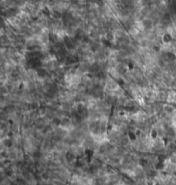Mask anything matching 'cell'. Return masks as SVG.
<instances>
[{"label":"cell","instance_id":"cell-1","mask_svg":"<svg viewBox=\"0 0 176 185\" xmlns=\"http://www.w3.org/2000/svg\"><path fill=\"white\" fill-rule=\"evenodd\" d=\"M163 110L164 112L168 115V116H173L175 114L176 110L175 105L172 104V103H164L163 104Z\"/></svg>","mask_w":176,"mask_h":185},{"label":"cell","instance_id":"cell-2","mask_svg":"<svg viewBox=\"0 0 176 185\" xmlns=\"http://www.w3.org/2000/svg\"><path fill=\"white\" fill-rule=\"evenodd\" d=\"M142 24H143V27L145 29L150 30V29H151L153 28V21H152V19H151V18L146 17V18H143V19Z\"/></svg>","mask_w":176,"mask_h":185},{"label":"cell","instance_id":"cell-3","mask_svg":"<svg viewBox=\"0 0 176 185\" xmlns=\"http://www.w3.org/2000/svg\"><path fill=\"white\" fill-rule=\"evenodd\" d=\"M42 13L44 14V15H46V16H49V13H50V11H49V10L47 9V8H44V9H42Z\"/></svg>","mask_w":176,"mask_h":185}]
</instances>
